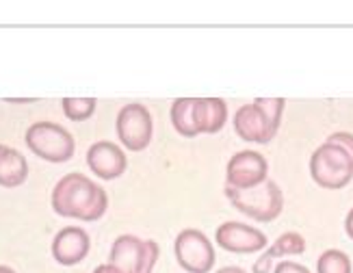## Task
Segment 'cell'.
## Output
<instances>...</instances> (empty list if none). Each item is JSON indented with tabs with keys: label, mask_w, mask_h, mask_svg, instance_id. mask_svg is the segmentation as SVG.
I'll return each instance as SVG.
<instances>
[{
	"label": "cell",
	"mask_w": 353,
	"mask_h": 273,
	"mask_svg": "<svg viewBox=\"0 0 353 273\" xmlns=\"http://www.w3.org/2000/svg\"><path fill=\"white\" fill-rule=\"evenodd\" d=\"M24 141L35 156L46 163H68L74 156V136L54 121H35L28 126Z\"/></svg>",
	"instance_id": "cell-5"
},
{
	"label": "cell",
	"mask_w": 353,
	"mask_h": 273,
	"mask_svg": "<svg viewBox=\"0 0 353 273\" xmlns=\"http://www.w3.org/2000/svg\"><path fill=\"white\" fill-rule=\"evenodd\" d=\"M269 178V163L256 150H241L228 161L225 187L230 189H252Z\"/></svg>",
	"instance_id": "cell-9"
},
{
	"label": "cell",
	"mask_w": 353,
	"mask_h": 273,
	"mask_svg": "<svg viewBox=\"0 0 353 273\" xmlns=\"http://www.w3.org/2000/svg\"><path fill=\"white\" fill-rule=\"evenodd\" d=\"M345 232H347V236L353 241V208L347 212V219H345Z\"/></svg>",
	"instance_id": "cell-22"
},
{
	"label": "cell",
	"mask_w": 353,
	"mask_h": 273,
	"mask_svg": "<svg viewBox=\"0 0 353 273\" xmlns=\"http://www.w3.org/2000/svg\"><path fill=\"white\" fill-rule=\"evenodd\" d=\"M316 273H353L351 258L341 250H325L316 261Z\"/></svg>",
	"instance_id": "cell-18"
},
{
	"label": "cell",
	"mask_w": 353,
	"mask_h": 273,
	"mask_svg": "<svg viewBox=\"0 0 353 273\" xmlns=\"http://www.w3.org/2000/svg\"><path fill=\"white\" fill-rule=\"evenodd\" d=\"M273 273H312L308 267H303L299 263H293V261H282L275 265Z\"/></svg>",
	"instance_id": "cell-20"
},
{
	"label": "cell",
	"mask_w": 353,
	"mask_h": 273,
	"mask_svg": "<svg viewBox=\"0 0 353 273\" xmlns=\"http://www.w3.org/2000/svg\"><path fill=\"white\" fill-rule=\"evenodd\" d=\"M94 273H121L115 265H111V263H106V265H100V267H96L94 269Z\"/></svg>",
	"instance_id": "cell-23"
},
{
	"label": "cell",
	"mask_w": 353,
	"mask_h": 273,
	"mask_svg": "<svg viewBox=\"0 0 353 273\" xmlns=\"http://www.w3.org/2000/svg\"><path fill=\"white\" fill-rule=\"evenodd\" d=\"M327 141L330 143H336V145H341L347 154L353 159V134L351 132H334L327 136Z\"/></svg>",
	"instance_id": "cell-19"
},
{
	"label": "cell",
	"mask_w": 353,
	"mask_h": 273,
	"mask_svg": "<svg viewBox=\"0 0 353 273\" xmlns=\"http://www.w3.org/2000/svg\"><path fill=\"white\" fill-rule=\"evenodd\" d=\"M161 247L157 241H141L134 234H121L113 241L109 263L121 273H152Z\"/></svg>",
	"instance_id": "cell-6"
},
{
	"label": "cell",
	"mask_w": 353,
	"mask_h": 273,
	"mask_svg": "<svg viewBox=\"0 0 353 273\" xmlns=\"http://www.w3.org/2000/svg\"><path fill=\"white\" fill-rule=\"evenodd\" d=\"M284 98H256L234 113V132L245 143L267 145L275 139L284 115Z\"/></svg>",
	"instance_id": "cell-2"
},
{
	"label": "cell",
	"mask_w": 353,
	"mask_h": 273,
	"mask_svg": "<svg viewBox=\"0 0 353 273\" xmlns=\"http://www.w3.org/2000/svg\"><path fill=\"white\" fill-rule=\"evenodd\" d=\"M28 178V163L20 150L0 143V187L15 189Z\"/></svg>",
	"instance_id": "cell-14"
},
{
	"label": "cell",
	"mask_w": 353,
	"mask_h": 273,
	"mask_svg": "<svg viewBox=\"0 0 353 273\" xmlns=\"http://www.w3.org/2000/svg\"><path fill=\"white\" fill-rule=\"evenodd\" d=\"M0 273H15L11 267H7V265H0Z\"/></svg>",
	"instance_id": "cell-25"
},
{
	"label": "cell",
	"mask_w": 353,
	"mask_h": 273,
	"mask_svg": "<svg viewBox=\"0 0 353 273\" xmlns=\"http://www.w3.org/2000/svg\"><path fill=\"white\" fill-rule=\"evenodd\" d=\"M310 176L323 189H345L353 180V159L341 145L325 141L312 152Z\"/></svg>",
	"instance_id": "cell-4"
},
{
	"label": "cell",
	"mask_w": 353,
	"mask_h": 273,
	"mask_svg": "<svg viewBox=\"0 0 353 273\" xmlns=\"http://www.w3.org/2000/svg\"><path fill=\"white\" fill-rule=\"evenodd\" d=\"M193 102L195 98H176L172 102V126L176 128V132L180 136H187V139H193L197 136L195 126H193Z\"/></svg>",
	"instance_id": "cell-15"
},
{
	"label": "cell",
	"mask_w": 353,
	"mask_h": 273,
	"mask_svg": "<svg viewBox=\"0 0 353 273\" xmlns=\"http://www.w3.org/2000/svg\"><path fill=\"white\" fill-rule=\"evenodd\" d=\"M174 254L178 265L187 273H210L217 261L210 239L197 228H184L182 232H178Z\"/></svg>",
	"instance_id": "cell-7"
},
{
	"label": "cell",
	"mask_w": 353,
	"mask_h": 273,
	"mask_svg": "<svg viewBox=\"0 0 353 273\" xmlns=\"http://www.w3.org/2000/svg\"><path fill=\"white\" fill-rule=\"evenodd\" d=\"M228 121V104L221 98H195L193 126L197 134L219 132Z\"/></svg>",
	"instance_id": "cell-13"
},
{
	"label": "cell",
	"mask_w": 353,
	"mask_h": 273,
	"mask_svg": "<svg viewBox=\"0 0 353 273\" xmlns=\"http://www.w3.org/2000/svg\"><path fill=\"white\" fill-rule=\"evenodd\" d=\"M115 130L121 145L130 152H143L154 134V121L150 111L139 102H130L121 106L115 119Z\"/></svg>",
	"instance_id": "cell-8"
},
{
	"label": "cell",
	"mask_w": 353,
	"mask_h": 273,
	"mask_svg": "<svg viewBox=\"0 0 353 273\" xmlns=\"http://www.w3.org/2000/svg\"><path fill=\"white\" fill-rule=\"evenodd\" d=\"M217 273H248V271L241 269V267H221Z\"/></svg>",
	"instance_id": "cell-24"
},
{
	"label": "cell",
	"mask_w": 353,
	"mask_h": 273,
	"mask_svg": "<svg viewBox=\"0 0 353 273\" xmlns=\"http://www.w3.org/2000/svg\"><path fill=\"white\" fill-rule=\"evenodd\" d=\"M52 210L59 217L81 219V221H98L109 208V195L83 174H65L61 178L50 195Z\"/></svg>",
	"instance_id": "cell-1"
},
{
	"label": "cell",
	"mask_w": 353,
	"mask_h": 273,
	"mask_svg": "<svg viewBox=\"0 0 353 273\" xmlns=\"http://www.w3.org/2000/svg\"><path fill=\"white\" fill-rule=\"evenodd\" d=\"M273 261L275 258H284V256H299L305 252V239L299 232H284L282 236L275 239V243L265 250Z\"/></svg>",
	"instance_id": "cell-16"
},
{
	"label": "cell",
	"mask_w": 353,
	"mask_h": 273,
	"mask_svg": "<svg viewBox=\"0 0 353 273\" xmlns=\"http://www.w3.org/2000/svg\"><path fill=\"white\" fill-rule=\"evenodd\" d=\"M214 241H217L219 250H225L230 254H256L267 250L269 243L265 232L243 221H223L214 230Z\"/></svg>",
	"instance_id": "cell-10"
},
{
	"label": "cell",
	"mask_w": 353,
	"mask_h": 273,
	"mask_svg": "<svg viewBox=\"0 0 353 273\" xmlns=\"http://www.w3.org/2000/svg\"><path fill=\"white\" fill-rule=\"evenodd\" d=\"M89 234L83 228L68 225L63 230H59L52 241V258L63 267H74L83 263L89 254Z\"/></svg>",
	"instance_id": "cell-12"
},
{
	"label": "cell",
	"mask_w": 353,
	"mask_h": 273,
	"mask_svg": "<svg viewBox=\"0 0 353 273\" xmlns=\"http://www.w3.org/2000/svg\"><path fill=\"white\" fill-rule=\"evenodd\" d=\"M63 113L72 121H87L89 117H94L98 100L91 96H79V98H63L61 100Z\"/></svg>",
	"instance_id": "cell-17"
},
{
	"label": "cell",
	"mask_w": 353,
	"mask_h": 273,
	"mask_svg": "<svg viewBox=\"0 0 353 273\" xmlns=\"http://www.w3.org/2000/svg\"><path fill=\"white\" fill-rule=\"evenodd\" d=\"M225 197L239 212L260 223L275 221L284 210V193L278 182L267 178L252 189H230L225 187Z\"/></svg>",
	"instance_id": "cell-3"
},
{
	"label": "cell",
	"mask_w": 353,
	"mask_h": 273,
	"mask_svg": "<svg viewBox=\"0 0 353 273\" xmlns=\"http://www.w3.org/2000/svg\"><path fill=\"white\" fill-rule=\"evenodd\" d=\"M275 269V265H273V258L267 254V252H263L260 254V258L254 263V267H252V273H271Z\"/></svg>",
	"instance_id": "cell-21"
},
{
	"label": "cell",
	"mask_w": 353,
	"mask_h": 273,
	"mask_svg": "<svg viewBox=\"0 0 353 273\" xmlns=\"http://www.w3.org/2000/svg\"><path fill=\"white\" fill-rule=\"evenodd\" d=\"M87 165L100 180H117L124 176L128 161L124 150L113 141H96L87 150Z\"/></svg>",
	"instance_id": "cell-11"
}]
</instances>
